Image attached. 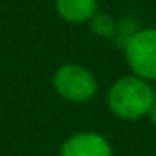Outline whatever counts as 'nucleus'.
<instances>
[{"instance_id":"obj_2","label":"nucleus","mask_w":156,"mask_h":156,"mask_svg":"<svg viewBox=\"0 0 156 156\" xmlns=\"http://www.w3.org/2000/svg\"><path fill=\"white\" fill-rule=\"evenodd\" d=\"M53 88L66 101L85 103L94 99V96L98 94V79L88 68L68 62L55 70Z\"/></svg>"},{"instance_id":"obj_8","label":"nucleus","mask_w":156,"mask_h":156,"mask_svg":"<svg viewBox=\"0 0 156 156\" xmlns=\"http://www.w3.org/2000/svg\"><path fill=\"white\" fill-rule=\"evenodd\" d=\"M154 94H156V88H154Z\"/></svg>"},{"instance_id":"obj_4","label":"nucleus","mask_w":156,"mask_h":156,"mask_svg":"<svg viewBox=\"0 0 156 156\" xmlns=\"http://www.w3.org/2000/svg\"><path fill=\"white\" fill-rule=\"evenodd\" d=\"M59 156H114V151L103 134L77 132L62 143Z\"/></svg>"},{"instance_id":"obj_5","label":"nucleus","mask_w":156,"mask_h":156,"mask_svg":"<svg viewBox=\"0 0 156 156\" xmlns=\"http://www.w3.org/2000/svg\"><path fill=\"white\" fill-rule=\"evenodd\" d=\"M55 9L70 24H85L96 17L98 0H55Z\"/></svg>"},{"instance_id":"obj_6","label":"nucleus","mask_w":156,"mask_h":156,"mask_svg":"<svg viewBox=\"0 0 156 156\" xmlns=\"http://www.w3.org/2000/svg\"><path fill=\"white\" fill-rule=\"evenodd\" d=\"M90 24H92L94 33L99 35V37H105V39L114 37L116 31H118L116 20H114L110 15H107V13H96V17L90 20Z\"/></svg>"},{"instance_id":"obj_7","label":"nucleus","mask_w":156,"mask_h":156,"mask_svg":"<svg viewBox=\"0 0 156 156\" xmlns=\"http://www.w3.org/2000/svg\"><path fill=\"white\" fill-rule=\"evenodd\" d=\"M149 118H151L152 125L156 127V101H154V105H152V108H151V112H149Z\"/></svg>"},{"instance_id":"obj_3","label":"nucleus","mask_w":156,"mask_h":156,"mask_svg":"<svg viewBox=\"0 0 156 156\" xmlns=\"http://www.w3.org/2000/svg\"><path fill=\"white\" fill-rule=\"evenodd\" d=\"M125 59L132 75L156 81V28L132 31L125 41Z\"/></svg>"},{"instance_id":"obj_1","label":"nucleus","mask_w":156,"mask_h":156,"mask_svg":"<svg viewBox=\"0 0 156 156\" xmlns=\"http://www.w3.org/2000/svg\"><path fill=\"white\" fill-rule=\"evenodd\" d=\"M108 108L121 119H140L149 116L156 94L149 81L136 75H123L108 90Z\"/></svg>"}]
</instances>
